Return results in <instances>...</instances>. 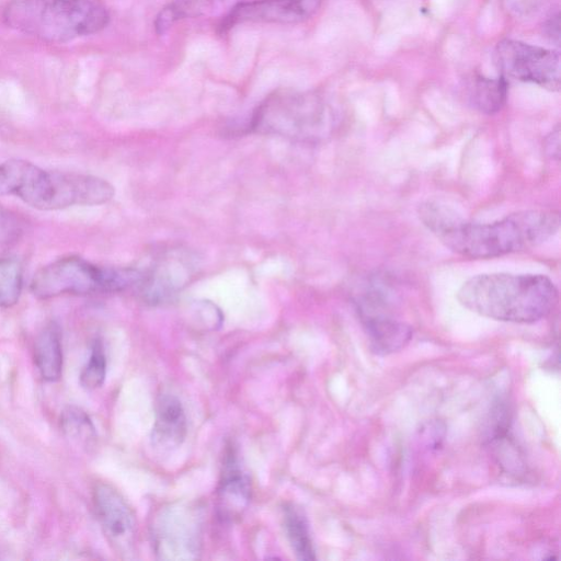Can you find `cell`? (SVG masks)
Masks as SVG:
<instances>
[{
	"label": "cell",
	"instance_id": "22",
	"mask_svg": "<svg viewBox=\"0 0 561 561\" xmlns=\"http://www.w3.org/2000/svg\"><path fill=\"white\" fill-rule=\"evenodd\" d=\"M14 232L11 218L0 211V242L9 240Z\"/></svg>",
	"mask_w": 561,
	"mask_h": 561
},
{
	"label": "cell",
	"instance_id": "21",
	"mask_svg": "<svg viewBox=\"0 0 561 561\" xmlns=\"http://www.w3.org/2000/svg\"><path fill=\"white\" fill-rule=\"evenodd\" d=\"M546 152L552 158H559L560 131L557 127L546 139Z\"/></svg>",
	"mask_w": 561,
	"mask_h": 561
},
{
	"label": "cell",
	"instance_id": "13",
	"mask_svg": "<svg viewBox=\"0 0 561 561\" xmlns=\"http://www.w3.org/2000/svg\"><path fill=\"white\" fill-rule=\"evenodd\" d=\"M250 480L234 455L226 458L217 490V511L225 520L240 516L250 501Z\"/></svg>",
	"mask_w": 561,
	"mask_h": 561
},
{
	"label": "cell",
	"instance_id": "7",
	"mask_svg": "<svg viewBox=\"0 0 561 561\" xmlns=\"http://www.w3.org/2000/svg\"><path fill=\"white\" fill-rule=\"evenodd\" d=\"M154 552L163 560H193L202 546V516L198 508L173 503L160 508L150 526Z\"/></svg>",
	"mask_w": 561,
	"mask_h": 561
},
{
	"label": "cell",
	"instance_id": "10",
	"mask_svg": "<svg viewBox=\"0 0 561 561\" xmlns=\"http://www.w3.org/2000/svg\"><path fill=\"white\" fill-rule=\"evenodd\" d=\"M381 293L366 291L357 301V311L367 333L371 348L380 354L401 350L412 337V329L394 319L387 310Z\"/></svg>",
	"mask_w": 561,
	"mask_h": 561
},
{
	"label": "cell",
	"instance_id": "4",
	"mask_svg": "<svg viewBox=\"0 0 561 561\" xmlns=\"http://www.w3.org/2000/svg\"><path fill=\"white\" fill-rule=\"evenodd\" d=\"M336 125V111L322 96L280 91L256 107L245 127L248 131L318 142L329 137Z\"/></svg>",
	"mask_w": 561,
	"mask_h": 561
},
{
	"label": "cell",
	"instance_id": "11",
	"mask_svg": "<svg viewBox=\"0 0 561 561\" xmlns=\"http://www.w3.org/2000/svg\"><path fill=\"white\" fill-rule=\"evenodd\" d=\"M192 274L193 265L187 254L181 251L163 254L147 274L141 273L145 299L151 304L165 301L188 283Z\"/></svg>",
	"mask_w": 561,
	"mask_h": 561
},
{
	"label": "cell",
	"instance_id": "17",
	"mask_svg": "<svg viewBox=\"0 0 561 561\" xmlns=\"http://www.w3.org/2000/svg\"><path fill=\"white\" fill-rule=\"evenodd\" d=\"M507 82L504 77L496 79L477 77L470 85V100L480 112L493 114L506 101Z\"/></svg>",
	"mask_w": 561,
	"mask_h": 561
},
{
	"label": "cell",
	"instance_id": "1",
	"mask_svg": "<svg viewBox=\"0 0 561 561\" xmlns=\"http://www.w3.org/2000/svg\"><path fill=\"white\" fill-rule=\"evenodd\" d=\"M424 225L451 251L470 259H492L538 245L559 229L558 213L522 210L489 222H466L438 205L421 207Z\"/></svg>",
	"mask_w": 561,
	"mask_h": 561
},
{
	"label": "cell",
	"instance_id": "14",
	"mask_svg": "<svg viewBox=\"0 0 561 561\" xmlns=\"http://www.w3.org/2000/svg\"><path fill=\"white\" fill-rule=\"evenodd\" d=\"M186 432V416L181 401L172 394L162 396L157 403L152 445L161 451L173 450L183 443Z\"/></svg>",
	"mask_w": 561,
	"mask_h": 561
},
{
	"label": "cell",
	"instance_id": "2",
	"mask_svg": "<svg viewBox=\"0 0 561 561\" xmlns=\"http://www.w3.org/2000/svg\"><path fill=\"white\" fill-rule=\"evenodd\" d=\"M457 299L465 308L486 318L533 323L551 313L559 293L546 275L488 273L466 280Z\"/></svg>",
	"mask_w": 561,
	"mask_h": 561
},
{
	"label": "cell",
	"instance_id": "6",
	"mask_svg": "<svg viewBox=\"0 0 561 561\" xmlns=\"http://www.w3.org/2000/svg\"><path fill=\"white\" fill-rule=\"evenodd\" d=\"M114 193L113 185L99 176L46 171L34 165L18 197L33 208L56 210L105 204Z\"/></svg>",
	"mask_w": 561,
	"mask_h": 561
},
{
	"label": "cell",
	"instance_id": "20",
	"mask_svg": "<svg viewBox=\"0 0 561 561\" xmlns=\"http://www.w3.org/2000/svg\"><path fill=\"white\" fill-rule=\"evenodd\" d=\"M106 376V357L103 345L100 341H95L88 363L80 374V385L88 390L101 387Z\"/></svg>",
	"mask_w": 561,
	"mask_h": 561
},
{
	"label": "cell",
	"instance_id": "8",
	"mask_svg": "<svg viewBox=\"0 0 561 561\" xmlns=\"http://www.w3.org/2000/svg\"><path fill=\"white\" fill-rule=\"evenodd\" d=\"M495 62L505 79L531 82L551 91L560 89L559 54L514 39H503L495 48Z\"/></svg>",
	"mask_w": 561,
	"mask_h": 561
},
{
	"label": "cell",
	"instance_id": "16",
	"mask_svg": "<svg viewBox=\"0 0 561 561\" xmlns=\"http://www.w3.org/2000/svg\"><path fill=\"white\" fill-rule=\"evenodd\" d=\"M284 527L297 559L304 561L314 560L316 552L307 518L302 511L294 504L284 507Z\"/></svg>",
	"mask_w": 561,
	"mask_h": 561
},
{
	"label": "cell",
	"instance_id": "23",
	"mask_svg": "<svg viewBox=\"0 0 561 561\" xmlns=\"http://www.w3.org/2000/svg\"><path fill=\"white\" fill-rule=\"evenodd\" d=\"M323 0H294L305 19L312 15Z\"/></svg>",
	"mask_w": 561,
	"mask_h": 561
},
{
	"label": "cell",
	"instance_id": "18",
	"mask_svg": "<svg viewBox=\"0 0 561 561\" xmlns=\"http://www.w3.org/2000/svg\"><path fill=\"white\" fill-rule=\"evenodd\" d=\"M22 287L21 263L11 257L0 259V307L14 306L20 299Z\"/></svg>",
	"mask_w": 561,
	"mask_h": 561
},
{
	"label": "cell",
	"instance_id": "12",
	"mask_svg": "<svg viewBox=\"0 0 561 561\" xmlns=\"http://www.w3.org/2000/svg\"><path fill=\"white\" fill-rule=\"evenodd\" d=\"M302 20L294 0H250L236 4L220 27L227 30L242 23L293 24Z\"/></svg>",
	"mask_w": 561,
	"mask_h": 561
},
{
	"label": "cell",
	"instance_id": "3",
	"mask_svg": "<svg viewBox=\"0 0 561 561\" xmlns=\"http://www.w3.org/2000/svg\"><path fill=\"white\" fill-rule=\"evenodd\" d=\"M7 25L49 43H65L102 31L110 15L95 0H11Z\"/></svg>",
	"mask_w": 561,
	"mask_h": 561
},
{
	"label": "cell",
	"instance_id": "15",
	"mask_svg": "<svg viewBox=\"0 0 561 561\" xmlns=\"http://www.w3.org/2000/svg\"><path fill=\"white\" fill-rule=\"evenodd\" d=\"M34 358L44 380L55 382L60 379L64 359L60 333L56 324L45 327L36 337Z\"/></svg>",
	"mask_w": 561,
	"mask_h": 561
},
{
	"label": "cell",
	"instance_id": "19",
	"mask_svg": "<svg viewBox=\"0 0 561 561\" xmlns=\"http://www.w3.org/2000/svg\"><path fill=\"white\" fill-rule=\"evenodd\" d=\"M60 424L64 433L81 445L87 446L95 438V428L89 415L77 407L64 410Z\"/></svg>",
	"mask_w": 561,
	"mask_h": 561
},
{
	"label": "cell",
	"instance_id": "24",
	"mask_svg": "<svg viewBox=\"0 0 561 561\" xmlns=\"http://www.w3.org/2000/svg\"><path fill=\"white\" fill-rule=\"evenodd\" d=\"M560 23H559V14H557L556 16H553L547 24L546 28L548 30L547 33L549 36L551 37H556V41L559 42V27Z\"/></svg>",
	"mask_w": 561,
	"mask_h": 561
},
{
	"label": "cell",
	"instance_id": "5",
	"mask_svg": "<svg viewBox=\"0 0 561 561\" xmlns=\"http://www.w3.org/2000/svg\"><path fill=\"white\" fill-rule=\"evenodd\" d=\"M141 272L134 268L100 267L79 256L58 259L33 276L30 288L39 299L61 295L121 291L139 284Z\"/></svg>",
	"mask_w": 561,
	"mask_h": 561
},
{
	"label": "cell",
	"instance_id": "9",
	"mask_svg": "<svg viewBox=\"0 0 561 561\" xmlns=\"http://www.w3.org/2000/svg\"><path fill=\"white\" fill-rule=\"evenodd\" d=\"M93 504L102 530L114 551L122 558H133L137 523L126 501L114 488L100 483L93 491Z\"/></svg>",
	"mask_w": 561,
	"mask_h": 561
}]
</instances>
